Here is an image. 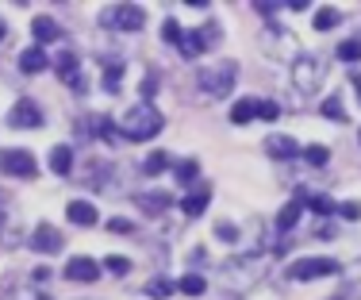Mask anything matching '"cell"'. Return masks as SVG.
Returning <instances> with one entry per match:
<instances>
[{
  "label": "cell",
  "mask_w": 361,
  "mask_h": 300,
  "mask_svg": "<svg viewBox=\"0 0 361 300\" xmlns=\"http://www.w3.org/2000/svg\"><path fill=\"white\" fill-rule=\"evenodd\" d=\"M269 262L261 254H246V258H227L223 266H219V285L231 289V293H246V289H254L261 278H265Z\"/></svg>",
  "instance_id": "cell-1"
},
{
  "label": "cell",
  "mask_w": 361,
  "mask_h": 300,
  "mask_svg": "<svg viewBox=\"0 0 361 300\" xmlns=\"http://www.w3.org/2000/svg\"><path fill=\"white\" fill-rule=\"evenodd\" d=\"M162 127H166V119H162V112L154 108V104H135V108H127L116 119L119 139H127V143H146V139H154Z\"/></svg>",
  "instance_id": "cell-2"
},
{
  "label": "cell",
  "mask_w": 361,
  "mask_h": 300,
  "mask_svg": "<svg viewBox=\"0 0 361 300\" xmlns=\"http://www.w3.org/2000/svg\"><path fill=\"white\" fill-rule=\"evenodd\" d=\"M235 77H239V66H235L231 58H223V62H216V66H204L200 74H196V85H200L204 96L223 100V96L235 93Z\"/></svg>",
  "instance_id": "cell-3"
},
{
  "label": "cell",
  "mask_w": 361,
  "mask_h": 300,
  "mask_svg": "<svg viewBox=\"0 0 361 300\" xmlns=\"http://www.w3.org/2000/svg\"><path fill=\"white\" fill-rule=\"evenodd\" d=\"M323 77H327V58H319V54H296L292 58V85H296L300 96H311L323 85Z\"/></svg>",
  "instance_id": "cell-4"
},
{
  "label": "cell",
  "mask_w": 361,
  "mask_h": 300,
  "mask_svg": "<svg viewBox=\"0 0 361 300\" xmlns=\"http://www.w3.org/2000/svg\"><path fill=\"white\" fill-rule=\"evenodd\" d=\"M216 39H219V23H204V27L185 31V35H180L177 51H180V58H200L204 51H211Z\"/></svg>",
  "instance_id": "cell-5"
},
{
  "label": "cell",
  "mask_w": 361,
  "mask_h": 300,
  "mask_svg": "<svg viewBox=\"0 0 361 300\" xmlns=\"http://www.w3.org/2000/svg\"><path fill=\"white\" fill-rule=\"evenodd\" d=\"M0 169H4L8 177H35L39 174V162H35V154L31 150H23V147H8V150H0Z\"/></svg>",
  "instance_id": "cell-6"
},
{
  "label": "cell",
  "mask_w": 361,
  "mask_h": 300,
  "mask_svg": "<svg viewBox=\"0 0 361 300\" xmlns=\"http://www.w3.org/2000/svg\"><path fill=\"white\" fill-rule=\"evenodd\" d=\"M339 273V262L334 258H296L289 266V278L292 281H319V278H331Z\"/></svg>",
  "instance_id": "cell-7"
},
{
  "label": "cell",
  "mask_w": 361,
  "mask_h": 300,
  "mask_svg": "<svg viewBox=\"0 0 361 300\" xmlns=\"http://www.w3.org/2000/svg\"><path fill=\"white\" fill-rule=\"evenodd\" d=\"M146 12L138 4H116L104 12V27H116V31H143Z\"/></svg>",
  "instance_id": "cell-8"
},
{
  "label": "cell",
  "mask_w": 361,
  "mask_h": 300,
  "mask_svg": "<svg viewBox=\"0 0 361 300\" xmlns=\"http://www.w3.org/2000/svg\"><path fill=\"white\" fill-rule=\"evenodd\" d=\"M27 247L35 250V254H62L65 239H62V231H58V227H51V223H39L35 231H31Z\"/></svg>",
  "instance_id": "cell-9"
},
{
  "label": "cell",
  "mask_w": 361,
  "mask_h": 300,
  "mask_svg": "<svg viewBox=\"0 0 361 300\" xmlns=\"http://www.w3.org/2000/svg\"><path fill=\"white\" fill-rule=\"evenodd\" d=\"M62 273H65V281H81V285H93V281L104 273V266H100V262H93V258H85V254H81V258H70Z\"/></svg>",
  "instance_id": "cell-10"
},
{
  "label": "cell",
  "mask_w": 361,
  "mask_h": 300,
  "mask_svg": "<svg viewBox=\"0 0 361 300\" xmlns=\"http://www.w3.org/2000/svg\"><path fill=\"white\" fill-rule=\"evenodd\" d=\"M8 124H12L15 131H23V127H43V112H39L35 100H15L12 112H8Z\"/></svg>",
  "instance_id": "cell-11"
},
{
  "label": "cell",
  "mask_w": 361,
  "mask_h": 300,
  "mask_svg": "<svg viewBox=\"0 0 361 300\" xmlns=\"http://www.w3.org/2000/svg\"><path fill=\"white\" fill-rule=\"evenodd\" d=\"M303 208H308V204H303V197H300V193H296V197H292V200H289V204H284V208H281V212H277V220H273V227H277V235H289V231H292V227H296V223H300V216H303Z\"/></svg>",
  "instance_id": "cell-12"
},
{
  "label": "cell",
  "mask_w": 361,
  "mask_h": 300,
  "mask_svg": "<svg viewBox=\"0 0 361 300\" xmlns=\"http://www.w3.org/2000/svg\"><path fill=\"white\" fill-rule=\"evenodd\" d=\"M265 150H269V158H281V162H289V158H300L303 147L292 135H269L265 139Z\"/></svg>",
  "instance_id": "cell-13"
},
{
  "label": "cell",
  "mask_w": 361,
  "mask_h": 300,
  "mask_svg": "<svg viewBox=\"0 0 361 300\" xmlns=\"http://www.w3.org/2000/svg\"><path fill=\"white\" fill-rule=\"evenodd\" d=\"M31 35H35V46H46V43H58L62 39V27L54 15H35L31 20Z\"/></svg>",
  "instance_id": "cell-14"
},
{
  "label": "cell",
  "mask_w": 361,
  "mask_h": 300,
  "mask_svg": "<svg viewBox=\"0 0 361 300\" xmlns=\"http://www.w3.org/2000/svg\"><path fill=\"white\" fill-rule=\"evenodd\" d=\"M65 220L77 223V227H93L100 220V212H96L93 200H70V204H65Z\"/></svg>",
  "instance_id": "cell-15"
},
{
  "label": "cell",
  "mask_w": 361,
  "mask_h": 300,
  "mask_svg": "<svg viewBox=\"0 0 361 300\" xmlns=\"http://www.w3.org/2000/svg\"><path fill=\"white\" fill-rule=\"evenodd\" d=\"M208 200H211V185L208 181H196L192 193L180 200V212H185V216H200L204 208H208Z\"/></svg>",
  "instance_id": "cell-16"
},
{
  "label": "cell",
  "mask_w": 361,
  "mask_h": 300,
  "mask_svg": "<svg viewBox=\"0 0 361 300\" xmlns=\"http://www.w3.org/2000/svg\"><path fill=\"white\" fill-rule=\"evenodd\" d=\"M135 204L143 208L146 216H162L169 204H173V197H169V193H162V189H150V193H138Z\"/></svg>",
  "instance_id": "cell-17"
},
{
  "label": "cell",
  "mask_w": 361,
  "mask_h": 300,
  "mask_svg": "<svg viewBox=\"0 0 361 300\" xmlns=\"http://www.w3.org/2000/svg\"><path fill=\"white\" fill-rule=\"evenodd\" d=\"M46 66H51V58H46L43 46H27V51L20 54V70H23V74H43Z\"/></svg>",
  "instance_id": "cell-18"
},
{
  "label": "cell",
  "mask_w": 361,
  "mask_h": 300,
  "mask_svg": "<svg viewBox=\"0 0 361 300\" xmlns=\"http://www.w3.org/2000/svg\"><path fill=\"white\" fill-rule=\"evenodd\" d=\"M303 197V204L311 208V212H319V216H334L339 212V200L331 197V193H300Z\"/></svg>",
  "instance_id": "cell-19"
},
{
  "label": "cell",
  "mask_w": 361,
  "mask_h": 300,
  "mask_svg": "<svg viewBox=\"0 0 361 300\" xmlns=\"http://www.w3.org/2000/svg\"><path fill=\"white\" fill-rule=\"evenodd\" d=\"M180 296H204L208 293V278H200V273H185L180 281H173Z\"/></svg>",
  "instance_id": "cell-20"
},
{
  "label": "cell",
  "mask_w": 361,
  "mask_h": 300,
  "mask_svg": "<svg viewBox=\"0 0 361 300\" xmlns=\"http://www.w3.org/2000/svg\"><path fill=\"white\" fill-rule=\"evenodd\" d=\"M51 66H54V74H58V77L65 81V77H73V74H77V54H73L70 46H62V51L54 54V62H51Z\"/></svg>",
  "instance_id": "cell-21"
},
{
  "label": "cell",
  "mask_w": 361,
  "mask_h": 300,
  "mask_svg": "<svg viewBox=\"0 0 361 300\" xmlns=\"http://www.w3.org/2000/svg\"><path fill=\"white\" fill-rule=\"evenodd\" d=\"M250 119H258V100L254 96H242V100H235V108H231V124H250Z\"/></svg>",
  "instance_id": "cell-22"
},
{
  "label": "cell",
  "mask_w": 361,
  "mask_h": 300,
  "mask_svg": "<svg viewBox=\"0 0 361 300\" xmlns=\"http://www.w3.org/2000/svg\"><path fill=\"white\" fill-rule=\"evenodd\" d=\"M51 169H54L58 177H70V174H73V150L65 147V143L51 150Z\"/></svg>",
  "instance_id": "cell-23"
},
{
  "label": "cell",
  "mask_w": 361,
  "mask_h": 300,
  "mask_svg": "<svg viewBox=\"0 0 361 300\" xmlns=\"http://www.w3.org/2000/svg\"><path fill=\"white\" fill-rule=\"evenodd\" d=\"M173 177L180 185H196V181H200V162H196V158H180L173 166Z\"/></svg>",
  "instance_id": "cell-24"
},
{
  "label": "cell",
  "mask_w": 361,
  "mask_h": 300,
  "mask_svg": "<svg viewBox=\"0 0 361 300\" xmlns=\"http://www.w3.org/2000/svg\"><path fill=\"white\" fill-rule=\"evenodd\" d=\"M339 23H342L339 8H319L315 20H311V27H315V31H331V27H339Z\"/></svg>",
  "instance_id": "cell-25"
},
{
  "label": "cell",
  "mask_w": 361,
  "mask_h": 300,
  "mask_svg": "<svg viewBox=\"0 0 361 300\" xmlns=\"http://www.w3.org/2000/svg\"><path fill=\"white\" fill-rule=\"evenodd\" d=\"M166 166H169V154L166 150H150V154H146V162H143V174L146 177H158V174H166Z\"/></svg>",
  "instance_id": "cell-26"
},
{
  "label": "cell",
  "mask_w": 361,
  "mask_h": 300,
  "mask_svg": "<svg viewBox=\"0 0 361 300\" xmlns=\"http://www.w3.org/2000/svg\"><path fill=\"white\" fill-rule=\"evenodd\" d=\"M143 293L150 296V300H166V296L177 293V285H173V281H166V278H154V281H146Z\"/></svg>",
  "instance_id": "cell-27"
},
{
  "label": "cell",
  "mask_w": 361,
  "mask_h": 300,
  "mask_svg": "<svg viewBox=\"0 0 361 300\" xmlns=\"http://www.w3.org/2000/svg\"><path fill=\"white\" fill-rule=\"evenodd\" d=\"M319 112H323L327 119H334V124H346V108H342V96H339V93L327 96V100L319 104Z\"/></svg>",
  "instance_id": "cell-28"
},
{
  "label": "cell",
  "mask_w": 361,
  "mask_h": 300,
  "mask_svg": "<svg viewBox=\"0 0 361 300\" xmlns=\"http://www.w3.org/2000/svg\"><path fill=\"white\" fill-rule=\"evenodd\" d=\"M303 162L315 166V169H323L327 162H331V150H327V147H303Z\"/></svg>",
  "instance_id": "cell-29"
},
{
  "label": "cell",
  "mask_w": 361,
  "mask_h": 300,
  "mask_svg": "<svg viewBox=\"0 0 361 300\" xmlns=\"http://www.w3.org/2000/svg\"><path fill=\"white\" fill-rule=\"evenodd\" d=\"M339 54L342 62H361V39H346V43H339Z\"/></svg>",
  "instance_id": "cell-30"
},
{
  "label": "cell",
  "mask_w": 361,
  "mask_h": 300,
  "mask_svg": "<svg viewBox=\"0 0 361 300\" xmlns=\"http://www.w3.org/2000/svg\"><path fill=\"white\" fill-rule=\"evenodd\" d=\"M216 239H219V242H239L242 231H239L231 220H219V223H216Z\"/></svg>",
  "instance_id": "cell-31"
},
{
  "label": "cell",
  "mask_w": 361,
  "mask_h": 300,
  "mask_svg": "<svg viewBox=\"0 0 361 300\" xmlns=\"http://www.w3.org/2000/svg\"><path fill=\"white\" fill-rule=\"evenodd\" d=\"M104 270L116 273V278H123V273H131V258H123V254H108V258H104Z\"/></svg>",
  "instance_id": "cell-32"
},
{
  "label": "cell",
  "mask_w": 361,
  "mask_h": 300,
  "mask_svg": "<svg viewBox=\"0 0 361 300\" xmlns=\"http://www.w3.org/2000/svg\"><path fill=\"white\" fill-rule=\"evenodd\" d=\"M180 35H185V27H180V23L173 20V15H169V20L162 23V39H166V43H173V46H177V43H180Z\"/></svg>",
  "instance_id": "cell-33"
},
{
  "label": "cell",
  "mask_w": 361,
  "mask_h": 300,
  "mask_svg": "<svg viewBox=\"0 0 361 300\" xmlns=\"http://www.w3.org/2000/svg\"><path fill=\"white\" fill-rule=\"evenodd\" d=\"M104 89H108L112 96L119 93V89H123V66H112L108 74H104Z\"/></svg>",
  "instance_id": "cell-34"
},
{
  "label": "cell",
  "mask_w": 361,
  "mask_h": 300,
  "mask_svg": "<svg viewBox=\"0 0 361 300\" xmlns=\"http://www.w3.org/2000/svg\"><path fill=\"white\" fill-rule=\"evenodd\" d=\"M108 231H112V235H135V223L123 220V216H112V220H108Z\"/></svg>",
  "instance_id": "cell-35"
},
{
  "label": "cell",
  "mask_w": 361,
  "mask_h": 300,
  "mask_svg": "<svg viewBox=\"0 0 361 300\" xmlns=\"http://www.w3.org/2000/svg\"><path fill=\"white\" fill-rule=\"evenodd\" d=\"M281 116V104L277 100H258V119H277Z\"/></svg>",
  "instance_id": "cell-36"
},
{
  "label": "cell",
  "mask_w": 361,
  "mask_h": 300,
  "mask_svg": "<svg viewBox=\"0 0 361 300\" xmlns=\"http://www.w3.org/2000/svg\"><path fill=\"white\" fill-rule=\"evenodd\" d=\"M339 216H342V220H357V216H361V204H357V200H342V204H339Z\"/></svg>",
  "instance_id": "cell-37"
},
{
  "label": "cell",
  "mask_w": 361,
  "mask_h": 300,
  "mask_svg": "<svg viewBox=\"0 0 361 300\" xmlns=\"http://www.w3.org/2000/svg\"><path fill=\"white\" fill-rule=\"evenodd\" d=\"M138 93H143L146 100H154V93H158V77L146 74V77H143V85H138Z\"/></svg>",
  "instance_id": "cell-38"
},
{
  "label": "cell",
  "mask_w": 361,
  "mask_h": 300,
  "mask_svg": "<svg viewBox=\"0 0 361 300\" xmlns=\"http://www.w3.org/2000/svg\"><path fill=\"white\" fill-rule=\"evenodd\" d=\"M334 235H339V231H334L331 223H319V227H315V239H334Z\"/></svg>",
  "instance_id": "cell-39"
},
{
  "label": "cell",
  "mask_w": 361,
  "mask_h": 300,
  "mask_svg": "<svg viewBox=\"0 0 361 300\" xmlns=\"http://www.w3.org/2000/svg\"><path fill=\"white\" fill-rule=\"evenodd\" d=\"M8 200H12V197H8V193H4V189H0V223H4V216H8V208H12V204H8Z\"/></svg>",
  "instance_id": "cell-40"
},
{
  "label": "cell",
  "mask_w": 361,
  "mask_h": 300,
  "mask_svg": "<svg viewBox=\"0 0 361 300\" xmlns=\"http://www.w3.org/2000/svg\"><path fill=\"white\" fill-rule=\"evenodd\" d=\"M350 81H354V89H357V96H361V70H354V74H350Z\"/></svg>",
  "instance_id": "cell-41"
},
{
  "label": "cell",
  "mask_w": 361,
  "mask_h": 300,
  "mask_svg": "<svg viewBox=\"0 0 361 300\" xmlns=\"http://www.w3.org/2000/svg\"><path fill=\"white\" fill-rule=\"evenodd\" d=\"M4 35H8V27H4V23H0V39H4Z\"/></svg>",
  "instance_id": "cell-42"
},
{
  "label": "cell",
  "mask_w": 361,
  "mask_h": 300,
  "mask_svg": "<svg viewBox=\"0 0 361 300\" xmlns=\"http://www.w3.org/2000/svg\"><path fill=\"white\" fill-rule=\"evenodd\" d=\"M357 143H361V131H357Z\"/></svg>",
  "instance_id": "cell-43"
}]
</instances>
